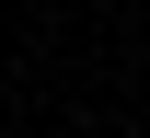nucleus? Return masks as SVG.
<instances>
[{"mask_svg": "<svg viewBox=\"0 0 150 138\" xmlns=\"http://www.w3.org/2000/svg\"><path fill=\"white\" fill-rule=\"evenodd\" d=\"M35 138H58V127H35Z\"/></svg>", "mask_w": 150, "mask_h": 138, "instance_id": "1", "label": "nucleus"}]
</instances>
